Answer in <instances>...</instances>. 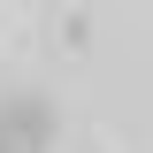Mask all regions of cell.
Listing matches in <instances>:
<instances>
[{
  "label": "cell",
  "instance_id": "1",
  "mask_svg": "<svg viewBox=\"0 0 153 153\" xmlns=\"http://www.w3.org/2000/svg\"><path fill=\"white\" fill-rule=\"evenodd\" d=\"M0 138H8L16 153H46L61 138V115L46 107L38 92H0Z\"/></svg>",
  "mask_w": 153,
  "mask_h": 153
},
{
  "label": "cell",
  "instance_id": "2",
  "mask_svg": "<svg viewBox=\"0 0 153 153\" xmlns=\"http://www.w3.org/2000/svg\"><path fill=\"white\" fill-rule=\"evenodd\" d=\"M0 153H16V146H8V138H0Z\"/></svg>",
  "mask_w": 153,
  "mask_h": 153
}]
</instances>
